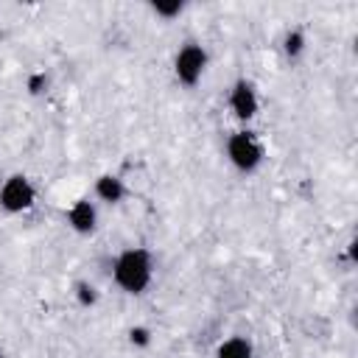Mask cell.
Masks as SVG:
<instances>
[{
	"label": "cell",
	"mask_w": 358,
	"mask_h": 358,
	"mask_svg": "<svg viewBox=\"0 0 358 358\" xmlns=\"http://www.w3.org/2000/svg\"><path fill=\"white\" fill-rule=\"evenodd\" d=\"M73 294H76V302H78L81 308H95V305H98V299H101L98 288H95L90 280H78Z\"/></svg>",
	"instance_id": "30bf717a"
},
{
	"label": "cell",
	"mask_w": 358,
	"mask_h": 358,
	"mask_svg": "<svg viewBox=\"0 0 358 358\" xmlns=\"http://www.w3.org/2000/svg\"><path fill=\"white\" fill-rule=\"evenodd\" d=\"M129 341H131L134 347H148V344H151V330H148L145 324H134V327L129 330Z\"/></svg>",
	"instance_id": "7c38bea8"
},
{
	"label": "cell",
	"mask_w": 358,
	"mask_h": 358,
	"mask_svg": "<svg viewBox=\"0 0 358 358\" xmlns=\"http://www.w3.org/2000/svg\"><path fill=\"white\" fill-rule=\"evenodd\" d=\"M227 159L235 171L241 173H255L263 159H266V145L260 140L257 131H252L249 126L246 129H238L227 137Z\"/></svg>",
	"instance_id": "7a4b0ae2"
},
{
	"label": "cell",
	"mask_w": 358,
	"mask_h": 358,
	"mask_svg": "<svg viewBox=\"0 0 358 358\" xmlns=\"http://www.w3.org/2000/svg\"><path fill=\"white\" fill-rule=\"evenodd\" d=\"M64 218H67V227H70L76 235H92L95 227H98V207H95V201H90V199H76V201L67 207Z\"/></svg>",
	"instance_id": "8992f818"
},
{
	"label": "cell",
	"mask_w": 358,
	"mask_h": 358,
	"mask_svg": "<svg viewBox=\"0 0 358 358\" xmlns=\"http://www.w3.org/2000/svg\"><path fill=\"white\" fill-rule=\"evenodd\" d=\"M227 106L229 112L235 115V120L241 123H249L257 117L260 112V95H257V87L249 81V78H238L229 92H227Z\"/></svg>",
	"instance_id": "5b68a950"
},
{
	"label": "cell",
	"mask_w": 358,
	"mask_h": 358,
	"mask_svg": "<svg viewBox=\"0 0 358 358\" xmlns=\"http://www.w3.org/2000/svg\"><path fill=\"white\" fill-rule=\"evenodd\" d=\"M305 50H308V36H305V31H302V28H288L285 36H282V53H285V59L296 62Z\"/></svg>",
	"instance_id": "9c48e42d"
},
{
	"label": "cell",
	"mask_w": 358,
	"mask_h": 358,
	"mask_svg": "<svg viewBox=\"0 0 358 358\" xmlns=\"http://www.w3.org/2000/svg\"><path fill=\"white\" fill-rule=\"evenodd\" d=\"M215 358H255V347H252L249 338L232 336V338H227V341L218 344Z\"/></svg>",
	"instance_id": "ba28073f"
},
{
	"label": "cell",
	"mask_w": 358,
	"mask_h": 358,
	"mask_svg": "<svg viewBox=\"0 0 358 358\" xmlns=\"http://www.w3.org/2000/svg\"><path fill=\"white\" fill-rule=\"evenodd\" d=\"M151 11H154L159 20H176V17L185 11V3H182V0H154V3H151Z\"/></svg>",
	"instance_id": "8fae6325"
},
{
	"label": "cell",
	"mask_w": 358,
	"mask_h": 358,
	"mask_svg": "<svg viewBox=\"0 0 358 358\" xmlns=\"http://www.w3.org/2000/svg\"><path fill=\"white\" fill-rule=\"evenodd\" d=\"M92 193H95V199L103 201V204H120V201L129 196L126 182L120 179V173H101V176L95 179V185H92Z\"/></svg>",
	"instance_id": "52a82bcc"
},
{
	"label": "cell",
	"mask_w": 358,
	"mask_h": 358,
	"mask_svg": "<svg viewBox=\"0 0 358 358\" xmlns=\"http://www.w3.org/2000/svg\"><path fill=\"white\" fill-rule=\"evenodd\" d=\"M36 204V187L25 173H11L0 185V207L8 215H22Z\"/></svg>",
	"instance_id": "277c9868"
},
{
	"label": "cell",
	"mask_w": 358,
	"mask_h": 358,
	"mask_svg": "<svg viewBox=\"0 0 358 358\" xmlns=\"http://www.w3.org/2000/svg\"><path fill=\"white\" fill-rule=\"evenodd\" d=\"M112 280L129 296L145 294L151 280H154V257H151V252L145 246H126L112 260Z\"/></svg>",
	"instance_id": "6da1fadb"
},
{
	"label": "cell",
	"mask_w": 358,
	"mask_h": 358,
	"mask_svg": "<svg viewBox=\"0 0 358 358\" xmlns=\"http://www.w3.org/2000/svg\"><path fill=\"white\" fill-rule=\"evenodd\" d=\"M45 87H48V76H45V73H34V76H28V92H31V95H39Z\"/></svg>",
	"instance_id": "4fadbf2b"
},
{
	"label": "cell",
	"mask_w": 358,
	"mask_h": 358,
	"mask_svg": "<svg viewBox=\"0 0 358 358\" xmlns=\"http://www.w3.org/2000/svg\"><path fill=\"white\" fill-rule=\"evenodd\" d=\"M210 67V53L199 42H185L173 56V76L182 87H196Z\"/></svg>",
	"instance_id": "3957f363"
}]
</instances>
